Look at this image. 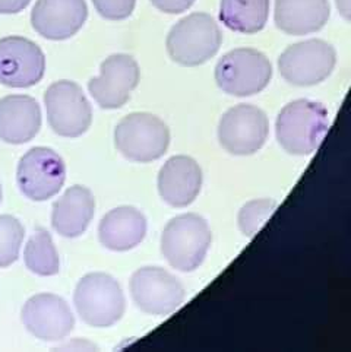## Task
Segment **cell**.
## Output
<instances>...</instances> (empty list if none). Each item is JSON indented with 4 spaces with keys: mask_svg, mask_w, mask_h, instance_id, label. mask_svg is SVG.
<instances>
[{
    "mask_svg": "<svg viewBox=\"0 0 351 352\" xmlns=\"http://www.w3.org/2000/svg\"><path fill=\"white\" fill-rule=\"evenodd\" d=\"M25 329L41 341H62L75 327V318L69 304L56 294L43 292L31 297L22 307Z\"/></svg>",
    "mask_w": 351,
    "mask_h": 352,
    "instance_id": "5bb4252c",
    "label": "cell"
},
{
    "mask_svg": "<svg viewBox=\"0 0 351 352\" xmlns=\"http://www.w3.org/2000/svg\"><path fill=\"white\" fill-rule=\"evenodd\" d=\"M213 243L205 218L183 214L173 218L161 236V253L180 272H192L202 265Z\"/></svg>",
    "mask_w": 351,
    "mask_h": 352,
    "instance_id": "3957f363",
    "label": "cell"
},
{
    "mask_svg": "<svg viewBox=\"0 0 351 352\" xmlns=\"http://www.w3.org/2000/svg\"><path fill=\"white\" fill-rule=\"evenodd\" d=\"M87 18L85 0H37L31 12V25L47 40L63 41L74 37Z\"/></svg>",
    "mask_w": 351,
    "mask_h": 352,
    "instance_id": "9a60e30c",
    "label": "cell"
},
{
    "mask_svg": "<svg viewBox=\"0 0 351 352\" xmlns=\"http://www.w3.org/2000/svg\"><path fill=\"white\" fill-rule=\"evenodd\" d=\"M277 202L273 199H255L246 204L239 212L237 224L246 237H253L262 228L265 221L273 215Z\"/></svg>",
    "mask_w": 351,
    "mask_h": 352,
    "instance_id": "cb8c5ba5",
    "label": "cell"
},
{
    "mask_svg": "<svg viewBox=\"0 0 351 352\" xmlns=\"http://www.w3.org/2000/svg\"><path fill=\"white\" fill-rule=\"evenodd\" d=\"M271 78V62L255 49L231 50L215 66L217 85L234 97L255 96L268 87Z\"/></svg>",
    "mask_w": 351,
    "mask_h": 352,
    "instance_id": "8992f818",
    "label": "cell"
},
{
    "mask_svg": "<svg viewBox=\"0 0 351 352\" xmlns=\"http://www.w3.org/2000/svg\"><path fill=\"white\" fill-rule=\"evenodd\" d=\"M25 266L35 275L53 276L61 271V257L56 250V245L50 232L39 228L30 237L25 250H23Z\"/></svg>",
    "mask_w": 351,
    "mask_h": 352,
    "instance_id": "7402d4cb",
    "label": "cell"
},
{
    "mask_svg": "<svg viewBox=\"0 0 351 352\" xmlns=\"http://www.w3.org/2000/svg\"><path fill=\"white\" fill-rule=\"evenodd\" d=\"M79 318L92 327H110L122 319L126 300L120 284L103 272L82 278L74 294Z\"/></svg>",
    "mask_w": 351,
    "mask_h": 352,
    "instance_id": "277c9868",
    "label": "cell"
},
{
    "mask_svg": "<svg viewBox=\"0 0 351 352\" xmlns=\"http://www.w3.org/2000/svg\"><path fill=\"white\" fill-rule=\"evenodd\" d=\"M338 10L341 12V15L348 21L350 19V0H335Z\"/></svg>",
    "mask_w": 351,
    "mask_h": 352,
    "instance_id": "83f0119b",
    "label": "cell"
},
{
    "mask_svg": "<svg viewBox=\"0 0 351 352\" xmlns=\"http://www.w3.org/2000/svg\"><path fill=\"white\" fill-rule=\"evenodd\" d=\"M269 16V0H221L220 21L242 34L264 30Z\"/></svg>",
    "mask_w": 351,
    "mask_h": 352,
    "instance_id": "44dd1931",
    "label": "cell"
},
{
    "mask_svg": "<svg viewBox=\"0 0 351 352\" xmlns=\"http://www.w3.org/2000/svg\"><path fill=\"white\" fill-rule=\"evenodd\" d=\"M45 72V56L34 41L10 35L0 40V84L9 88L37 85Z\"/></svg>",
    "mask_w": 351,
    "mask_h": 352,
    "instance_id": "4fadbf2b",
    "label": "cell"
},
{
    "mask_svg": "<svg viewBox=\"0 0 351 352\" xmlns=\"http://www.w3.org/2000/svg\"><path fill=\"white\" fill-rule=\"evenodd\" d=\"M330 14L328 0H275V25L290 35H308L322 30Z\"/></svg>",
    "mask_w": 351,
    "mask_h": 352,
    "instance_id": "ffe728a7",
    "label": "cell"
},
{
    "mask_svg": "<svg viewBox=\"0 0 351 352\" xmlns=\"http://www.w3.org/2000/svg\"><path fill=\"white\" fill-rule=\"evenodd\" d=\"M98 14L109 21H122L132 15L136 0H92Z\"/></svg>",
    "mask_w": 351,
    "mask_h": 352,
    "instance_id": "d4e9b609",
    "label": "cell"
},
{
    "mask_svg": "<svg viewBox=\"0 0 351 352\" xmlns=\"http://www.w3.org/2000/svg\"><path fill=\"white\" fill-rule=\"evenodd\" d=\"M330 126L325 105L310 100L288 102L275 123L278 144L291 155H310Z\"/></svg>",
    "mask_w": 351,
    "mask_h": 352,
    "instance_id": "6da1fadb",
    "label": "cell"
},
{
    "mask_svg": "<svg viewBox=\"0 0 351 352\" xmlns=\"http://www.w3.org/2000/svg\"><path fill=\"white\" fill-rule=\"evenodd\" d=\"M2 197H3V190H2V184H0V204H2Z\"/></svg>",
    "mask_w": 351,
    "mask_h": 352,
    "instance_id": "f1b7e54d",
    "label": "cell"
},
{
    "mask_svg": "<svg viewBox=\"0 0 351 352\" xmlns=\"http://www.w3.org/2000/svg\"><path fill=\"white\" fill-rule=\"evenodd\" d=\"M21 221L12 215H0V267H8L19 257L23 241Z\"/></svg>",
    "mask_w": 351,
    "mask_h": 352,
    "instance_id": "603a6c76",
    "label": "cell"
},
{
    "mask_svg": "<svg viewBox=\"0 0 351 352\" xmlns=\"http://www.w3.org/2000/svg\"><path fill=\"white\" fill-rule=\"evenodd\" d=\"M41 127V109L28 96H8L0 100V140L22 145L37 136Z\"/></svg>",
    "mask_w": 351,
    "mask_h": 352,
    "instance_id": "e0dca14e",
    "label": "cell"
},
{
    "mask_svg": "<svg viewBox=\"0 0 351 352\" xmlns=\"http://www.w3.org/2000/svg\"><path fill=\"white\" fill-rule=\"evenodd\" d=\"M114 145L129 161L151 162L166 154L170 145V131L154 114L132 113L116 126Z\"/></svg>",
    "mask_w": 351,
    "mask_h": 352,
    "instance_id": "5b68a950",
    "label": "cell"
},
{
    "mask_svg": "<svg viewBox=\"0 0 351 352\" xmlns=\"http://www.w3.org/2000/svg\"><path fill=\"white\" fill-rule=\"evenodd\" d=\"M65 180V161L52 148H31L19 160L18 187L23 196L34 202H44L56 196L62 190Z\"/></svg>",
    "mask_w": 351,
    "mask_h": 352,
    "instance_id": "9c48e42d",
    "label": "cell"
},
{
    "mask_svg": "<svg viewBox=\"0 0 351 352\" xmlns=\"http://www.w3.org/2000/svg\"><path fill=\"white\" fill-rule=\"evenodd\" d=\"M131 294L139 310L154 316H167L183 302L184 287L166 269L145 266L132 275Z\"/></svg>",
    "mask_w": 351,
    "mask_h": 352,
    "instance_id": "8fae6325",
    "label": "cell"
},
{
    "mask_svg": "<svg viewBox=\"0 0 351 352\" xmlns=\"http://www.w3.org/2000/svg\"><path fill=\"white\" fill-rule=\"evenodd\" d=\"M96 212V199L85 186L75 184L53 204L52 226L57 234L75 239L84 234Z\"/></svg>",
    "mask_w": 351,
    "mask_h": 352,
    "instance_id": "ac0fdd59",
    "label": "cell"
},
{
    "mask_svg": "<svg viewBox=\"0 0 351 352\" xmlns=\"http://www.w3.org/2000/svg\"><path fill=\"white\" fill-rule=\"evenodd\" d=\"M151 3L164 14L178 15L189 9L195 0H151Z\"/></svg>",
    "mask_w": 351,
    "mask_h": 352,
    "instance_id": "484cf974",
    "label": "cell"
},
{
    "mask_svg": "<svg viewBox=\"0 0 351 352\" xmlns=\"http://www.w3.org/2000/svg\"><path fill=\"white\" fill-rule=\"evenodd\" d=\"M221 43L222 34L215 19L205 12H193L170 30L166 45L173 62L195 67L213 58Z\"/></svg>",
    "mask_w": 351,
    "mask_h": 352,
    "instance_id": "7a4b0ae2",
    "label": "cell"
},
{
    "mask_svg": "<svg viewBox=\"0 0 351 352\" xmlns=\"http://www.w3.org/2000/svg\"><path fill=\"white\" fill-rule=\"evenodd\" d=\"M31 3V0H0V14L15 15L25 9Z\"/></svg>",
    "mask_w": 351,
    "mask_h": 352,
    "instance_id": "4316f807",
    "label": "cell"
},
{
    "mask_svg": "<svg viewBox=\"0 0 351 352\" xmlns=\"http://www.w3.org/2000/svg\"><path fill=\"white\" fill-rule=\"evenodd\" d=\"M269 123L266 114L252 104L234 105L222 114L218 124L221 146L233 155H252L266 142Z\"/></svg>",
    "mask_w": 351,
    "mask_h": 352,
    "instance_id": "30bf717a",
    "label": "cell"
},
{
    "mask_svg": "<svg viewBox=\"0 0 351 352\" xmlns=\"http://www.w3.org/2000/svg\"><path fill=\"white\" fill-rule=\"evenodd\" d=\"M337 52L323 40H306L288 45L278 58L279 74L295 87L318 85L332 74Z\"/></svg>",
    "mask_w": 351,
    "mask_h": 352,
    "instance_id": "ba28073f",
    "label": "cell"
},
{
    "mask_svg": "<svg viewBox=\"0 0 351 352\" xmlns=\"http://www.w3.org/2000/svg\"><path fill=\"white\" fill-rule=\"evenodd\" d=\"M147 236V218L134 206H119L105 214L98 226V239L105 249L127 252Z\"/></svg>",
    "mask_w": 351,
    "mask_h": 352,
    "instance_id": "d6986e66",
    "label": "cell"
},
{
    "mask_svg": "<svg viewBox=\"0 0 351 352\" xmlns=\"http://www.w3.org/2000/svg\"><path fill=\"white\" fill-rule=\"evenodd\" d=\"M201 187L202 170L191 157H171L158 173L160 196L170 206H189L201 192Z\"/></svg>",
    "mask_w": 351,
    "mask_h": 352,
    "instance_id": "2e32d148",
    "label": "cell"
},
{
    "mask_svg": "<svg viewBox=\"0 0 351 352\" xmlns=\"http://www.w3.org/2000/svg\"><path fill=\"white\" fill-rule=\"evenodd\" d=\"M138 62L129 54H111L100 66V75L88 82L91 97L104 110L120 109L139 84Z\"/></svg>",
    "mask_w": 351,
    "mask_h": 352,
    "instance_id": "7c38bea8",
    "label": "cell"
},
{
    "mask_svg": "<svg viewBox=\"0 0 351 352\" xmlns=\"http://www.w3.org/2000/svg\"><path fill=\"white\" fill-rule=\"evenodd\" d=\"M47 120L63 138L84 135L92 123V109L84 91L74 80H57L44 94Z\"/></svg>",
    "mask_w": 351,
    "mask_h": 352,
    "instance_id": "52a82bcc",
    "label": "cell"
}]
</instances>
